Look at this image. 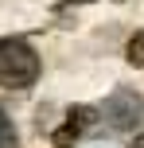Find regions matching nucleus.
I'll return each instance as SVG.
<instances>
[{
    "label": "nucleus",
    "mask_w": 144,
    "mask_h": 148,
    "mask_svg": "<svg viewBox=\"0 0 144 148\" xmlns=\"http://www.w3.org/2000/svg\"><path fill=\"white\" fill-rule=\"evenodd\" d=\"M62 4H70V0H62ZM74 4H90V0H74Z\"/></svg>",
    "instance_id": "6"
},
{
    "label": "nucleus",
    "mask_w": 144,
    "mask_h": 148,
    "mask_svg": "<svg viewBox=\"0 0 144 148\" xmlns=\"http://www.w3.org/2000/svg\"><path fill=\"white\" fill-rule=\"evenodd\" d=\"M39 55L31 51L23 39L4 35L0 39V86L4 90H27L39 78Z\"/></svg>",
    "instance_id": "1"
},
{
    "label": "nucleus",
    "mask_w": 144,
    "mask_h": 148,
    "mask_svg": "<svg viewBox=\"0 0 144 148\" xmlns=\"http://www.w3.org/2000/svg\"><path fill=\"white\" fill-rule=\"evenodd\" d=\"M0 148H16V129H12L4 109H0Z\"/></svg>",
    "instance_id": "5"
},
{
    "label": "nucleus",
    "mask_w": 144,
    "mask_h": 148,
    "mask_svg": "<svg viewBox=\"0 0 144 148\" xmlns=\"http://www.w3.org/2000/svg\"><path fill=\"white\" fill-rule=\"evenodd\" d=\"M93 121H98V113H93L90 105H74V109L66 113V125L55 133V148H70L86 129H93Z\"/></svg>",
    "instance_id": "3"
},
{
    "label": "nucleus",
    "mask_w": 144,
    "mask_h": 148,
    "mask_svg": "<svg viewBox=\"0 0 144 148\" xmlns=\"http://www.w3.org/2000/svg\"><path fill=\"white\" fill-rule=\"evenodd\" d=\"M105 121H109V129H117V133H132V129H140L144 125V97L136 94V90H129V86H117L113 94L105 97Z\"/></svg>",
    "instance_id": "2"
},
{
    "label": "nucleus",
    "mask_w": 144,
    "mask_h": 148,
    "mask_svg": "<svg viewBox=\"0 0 144 148\" xmlns=\"http://www.w3.org/2000/svg\"><path fill=\"white\" fill-rule=\"evenodd\" d=\"M125 59H129L132 66H144V31H136V35L125 43Z\"/></svg>",
    "instance_id": "4"
}]
</instances>
